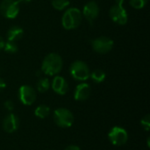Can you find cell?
<instances>
[{"label":"cell","instance_id":"cell-19","mask_svg":"<svg viewBox=\"0 0 150 150\" xmlns=\"http://www.w3.org/2000/svg\"><path fill=\"white\" fill-rule=\"evenodd\" d=\"M3 49L8 54H14L18 51V45L16 42L7 40V42H4Z\"/></svg>","mask_w":150,"mask_h":150},{"label":"cell","instance_id":"cell-1","mask_svg":"<svg viewBox=\"0 0 150 150\" xmlns=\"http://www.w3.org/2000/svg\"><path fill=\"white\" fill-rule=\"evenodd\" d=\"M63 66V61L60 54L50 53L45 56L41 64V71L47 76H56L61 72Z\"/></svg>","mask_w":150,"mask_h":150},{"label":"cell","instance_id":"cell-26","mask_svg":"<svg viewBox=\"0 0 150 150\" xmlns=\"http://www.w3.org/2000/svg\"><path fill=\"white\" fill-rule=\"evenodd\" d=\"M115 4H123L124 0H115Z\"/></svg>","mask_w":150,"mask_h":150},{"label":"cell","instance_id":"cell-22","mask_svg":"<svg viewBox=\"0 0 150 150\" xmlns=\"http://www.w3.org/2000/svg\"><path fill=\"white\" fill-rule=\"evenodd\" d=\"M4 105L5 109L8 110V111H12V110L14 109V103H13L11 100H7V101H5Z\"/></svg>","mask_w":150,"mask_h":150},{"label":"cell","instance_id":"cell-20","mask_svg":"<svg viewBox=\"0 0 150 150\" xmlns=\"http://www.w3.org/2000/svg\"><path fill=\"white\" fill-rule=\"evenodd\" d=\"M129 3L133 8L140 10V9H142L146 6L148 0H129Z\"/></svg>","mask_w":150,"mask_h":150},{"label":"cell","instance_id":"cell-3","mask_svg":"<svg viewBox=\"0 0 150 150\" xmlns=\"http://www.w3.org/2000/svg\"><path fill=\"white\" fill-rule=\"evenodd\" d=\"M71 76L76 81H86L90 77V68L83 61H75L69 68Z\"/></svg>","mask_w":150,"mask_h":150},{"label":"cell","instance_id":"cell-25","mask_svg":"<svg viewBox=\"0 0 150 150\" xmlns=\"http://www.w3.org/2000/svg\"><path fill=\"white\" fill-rule=\"evenodd\" d=\"M4 39L0 36V51L4 48Z\"/></svg>","mask_w":150,"mask_h":150},{"label":"cell","instance_id":"cell-12","mask_svg":"<svg viewBox=\"0 0 150 150\" xmlns=\"http://www.w3.org/2000/svg\"><path fill=\"white\" fill-rule=\"evenodd\" d=\"M52 89L53 91L59 94V95H64L68 92L69 90V84L68 82L65 80L64 77L60 76H55L52 81Z\"/></svg>","mask_w":150,"mask_h":150},{"label":"cell","instance_id":"cell-14","mask_svg":"<svg viewBox=\"0 0 150 150\" xmlns=\"http://www.w3.org/2000/svg\"><path fill=\"white\" fill-rule=\"evenodd\" d=\"M23 35H24V30L18 25H13L11 28H9V30L7 31L6 38L8 41L17 42L18 40L22 39Z\"/></svg>","mask_w":150,"mask_h":150},{"label":"cell","instance_id":"cell-13","mask_svg":"<svg viewBox=\"0 0 150 150\" xmlns=\"http://www.w3.org/2000/svg\"><path fill=\"white\" fill-rule=\"evenodd\" d=\"M91 93V86L86 83H82L76 87L74 92V98L77 101H84L88 99Z\"/></svg>","mask_w":150,"mask_h":150},{"label":"cell","instance_id":"cell-21","mask_svg":"<svg viewBox=\"0 0 150 150\" xmlns=\"http://www.w3.org/2000/svg\"><path fill=\"white\" fill-rule=\"evenodd\" d=\"M141 125L142 127L146 130V131H149L150 128V116L148 114L146 115L144 118L142 119L141 120Z\"/></svg>","mask_w":150,"mask_h":150},{"label":"cell","instance_id":"cell-18","mask_svg":"<svg viewBox=\"0 0 150 150\" xmlns=\"http://www.w3.org/2000/svg\"><path fill=\"white\" fill-rule=\"evenodd\" d=\"M52 6L57 11H62L67 9L70 3L69 0H52Z\"/></svg>","mask_w":150,"mask_h":150},{"label":"cell","instance_id":"cell-23","mask_svg":"<svg viewBox=\"0 0 150 150\" xmlns=\"http://www.w3.org/2000/svg\"><path fill=\"white\" fill-rule=\"evenodd\" d=\"M64 150H81V149L76 145H69Z\"/></svg>","mask_w":150,"mask_h":150},{"label":"cell","instance_id":"cell-5","mask_svg":"<svg viewBox=\"0 0 150 150\" xmlns=\"http://www.w3.org/2000/svg\"><path fill=\"white\" fill-rule=\"evenodd\" d=\"M0 12L6 18H15L19 12L18 0H3L0 4Z\"/></svg>","mask_w":150,"mask_h":150},{"label":"cell","instance_id":"cell-11","mask_svg":"<svg viewBox=\"0 0 150 150\" xmlns=\"http://www.w3.org/2000/svg\"><path fill=\"white\" fill-rule=\"evenodd\" d=\"M18 126H19V120L13 113L8 114L3 120V128L6 133L11 134L16 132L18 128Z\"/></svg>","mask_w":150,"mask_h":150},{"label":"cell","instance_id":"cell-17","mask_svg":"<svg viewBox=\"0 0 150 150\" xmlns=\"http://www.w3.org/2000/svg\"><path fill=\"white\" fill-rule=\"evenodd\" d=\"M50 81L47 78H40L36 84V88L37 91L40 93H44L46 91H47L50 88Z\"/></svg>","mask_w":150,"mask_h":150},{"label":"cell","instance_id":"cell-2","mask_svg":"<svg viewBox=\"0 0 150 150\" xmlns=\"http://www.w3.org/2000/svg\"><path fill=\"white\" fill-rule=\"evenodd\" d=\"M82 11L76 8H67L62 18V25L66 30H73L77 28L82 22Z\"/></svg>","mask_w":150,"mask_h":150},{"label":"cell","instance_id":"cell-9","mask_svg":"<svg viewBox=\"0 0 150 150\" xmlns=\"http://www.w3.org/2000/svg\"><path fill=\"white\" fill-rule=\"evenodd\" d=\"M37 98L36 91L29 85H22L18 89V98L25 105H33Z\"/></svg>","mask_w":150,"mask_h":150},{"label":"cell","instance_id":"cell-8","mask_svg":"<svg viewBox=\"0 0 150 150\" xmlns=\"http://www.w3.org/2000/svg\"><path fill=\"white\" fill-rule=\"evenodd\" d=\"M109 16L114 23L120 25L127 24L128 19L127 10L123 7V4H113L109 10Z\"/></svg>","mask_w":150,"mask_h":150},{"label":"cell","instance_id":"cell-16","mask_svg":"<svg viewBox=\"0 0 150 150\" xmlns=\"http://www.w3.org/2000/svg\"><path fill=\"white\" fill-rule=\"evenodd\" d=\"M105 76H106V75H105V71L102 70V69H97L93 70L90 74V77L96 83H100L104 82L105 79Z\"/></svg>","mask_w":150,"mask_h":150},{"label":"cell","instance_id":"cell-4","mask_svg":"<svg viewBox=\"0 0 150 150\" xmlns=\"http://www.w3.org/2000/svg\"><path fill=\"white\" fill-rule=\"evenodd\" d=\"M54 123L62 128L70 127L74 123L73 113L66 108H58L54 112Z\"/></svg>","mask_w":150,"mask_h":150},{"label":"cell","instance_id":"cell-6","mask_svg":"<svg viewBox=\"0 0 150 150\" xmlns=\"http://www.w3.org/2000/svg\"><path fill=\"white\" fill-rule=\"evenodd\" d=\"M91 46L96 53L104 54H107L112 49L114 46V42L109 37L101 36L93 40L91 42Z\"/></svg>","mask_w":150,"mask_h":150},{"label":"cell","instance_id":"cell-10","mask_svg":"<svg viewBox=\"0 0 150 150\" xmlns=\"http://www.w3.org/2000/svg\"><path fill=\"white\" fill-rule=\"evenodd\" d=\"M99 6L98 4L94 2V1H90L88 2L83 9V12L82 15L89 21V22H92L93 20H95L99 14Z\"/></svg>","mask_w":150,"mask_h":150},{"label":"cell","instance_id":"cell-15","mask_svg":"<svg viewBox=\"0 0 150 150\" xmlns=\"http://www.w3.org/2000/svg\"><path fill=\"white\" fill-rule=\"evenodd\" d=\"M50 108L46 105H40L34 110V114L39 119H46L50 114Z\"/></svg>","mask_w":150,"mask_h":150},{"label":"cell","instance_id":"cell-7","mask_svg":"<svg viewBox=\"0 0 150 150\" xmlns=\"http://www.w3.org/2000/svg\"><path fill=\"white\" fill-rule=\"evenodd\" d=\"M108 138L112 144L115 146H123L128 141V134L123 127H114L109 132Z\"/></svg>","mask_w":150,"mask_h":150},{"label":"cell","instance_id":"cell-27","mask_svg":"<svg viewBox=\"0 0 150 150\" xmlns=\"http://www.w3.org/2000/svg\"><path fill=\"white\" fill-rule=\"evenodd\" d=\"M18 3H30L32 0H18Z\"/></svg>","mask_w":150,"mask_h":150},{"label":"cell","instance_id":"cell-24","mask_svg":"<svg viewBox=\"0 0 150 150\" xmlns=\"http://www.w3.org/2000/svg\"><path fill=\"white\" fill-rule=\"evenodd\" d=\"M5 87H6V83H5V82L4 81V79H2V78L0 77V91H3Z\"/></svg>","mask_w":150,"mask_h":150}]
</instances>
